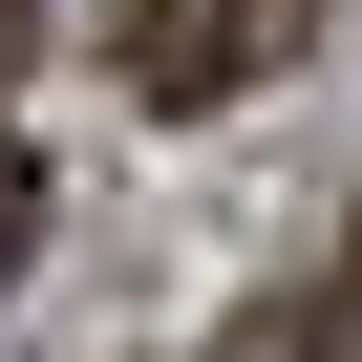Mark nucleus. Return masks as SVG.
I'll return each mask as SVG.
<instances>
[{"label":"nucleus","mask_w":362,"mask_h":362,"mask_svg":"<svg viewBox=\"0 0 362 362\" xmlns=\"http://www.w3.org/2000/svg\"><path fill=\"white\" fill-rule=\"evenodd\" d=\"M320 43V0H107V86L128 107H235Z\"/></svg>","instance_id":"f257e3e1"},{"label":"nucleus","mask_w":362,"mask_h":362,"mask_svg":"<svg viewBox=\"0 0 362 362\" xmlns=\"http://www.w3.org/2000/svg\"><path fill=\"white\" fill-rule=\"evenodd\" d=\"M22 256H43V149H22V86H0V298H22Z\"/></svg>","instance_id":"f03ea898"},{"label":"nucleus","mask_w":362,"mask_h":362,"mask_svg":"<svg viewBox=\"0 0 362 362\" xmlns=\"http://www.w3.org/2000/svg\"><path fill=\"white\" fill-rule=\"evenodd\" d=\"M320 362H362V256H341V298H320Z\"/></svg>","instance_id":"7ed1b4c3"},{"label":"nucleus","mask_w":362,"mask_h":362,"mask_svg":"<svg viewBox=\"0 0 362 362\" xmlns=\"http://www.w3.org/2000/svg\"><path fill=\"white\" fill-rule=\"evenodd\" d=\"M22 43H43V0H0V86H22Z\"/></svg>","instance_id":"20e7f679"}]
</instances>
